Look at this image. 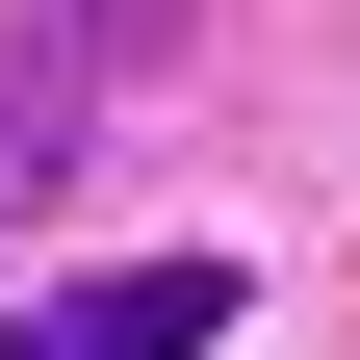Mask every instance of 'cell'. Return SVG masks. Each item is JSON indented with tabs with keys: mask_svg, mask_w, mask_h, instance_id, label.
<instances>
[{
	"mask_svg": "<svg viewBox=\"0 0 360 360\" xmlns=\"http://www.w3.org/2000/svg\"><path fill=\"white\" fill-rule=\"evenodd\" d=\"M77 103H103L77 52H0V206H52V180H77Z\"/></svg>",
	"mask_w": 360,
	"mask_h": 360,
	"instance_id": "7a4b0ae2",
	"label": "cell"
},
{
	"mask_svg": "<svg viewBox=\"0 0 360 360\" xmlns=\"http://www.w3.org/2000/svg\"><path fill=\"white\" fill-rule=\"evenodd\" d=\"M206 335H232V257H129V283L0 309V360H206Z\"/></svg>",
	"mask_w": 360,
	"mask_h": 360,
	"instance_id": "6da1fadb",
	"label": "cell"
}]
</instances>
